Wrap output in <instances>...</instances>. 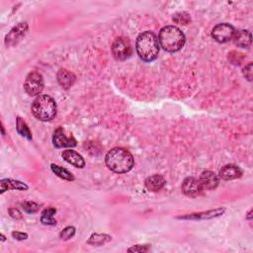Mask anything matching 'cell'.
I'll use <instances>...</instances> for the list:
<instances>
[{
	"mask_svg": "<svg viewBox=\"0 0 253 253\" xmlns=\"http://www.w3.org/2000/svg\"><path fill=\"white\" fill-rule=\"evenodd\" d=\"M150 249L149 244H136L128 249V252H148Z\"/></svg>",
	"mask_w": 253,
	"mask_h": 253,
	"instance_id": "26",
	"label": "cell"
},
{
	"mask_svg": "<svg viewBox=\"0 0 253 253\" xmlns=\"http://www.w3.org/2000/svg\"><path fill=\"white\" fill-rule=\"evenodd\" d=\"M112 54L117 60H126L133 54V48L130 41L127 38L120 37L114 41L111 47Z\"/></svg>",
	"mask_w": 253,
	"mask_h": 253,
	"instance_id": "5",
	"label": "cell"
},
{
	"mask_svg": "<svg viewBox=\"0 0 253 253\" xmlns=\"http://www.w3.org/2000/svg\"><path fill=\"white\" fill-rule=\"evenodd\" d=\"M234 54H235L236 56H233L232 54H228V59H234V58H235V60H232L231 61H232L234 64H240L241 61H242V60L244 59L243 55L240 54V53H237V52H234Z\"/></svg>",
	"mask_w": 253,
	"mask_h": 253,
	"instance_id": "27",
	"label": "cell"
},
{
	"mask_svg": "<svg viewBox=\"0 0 253 253\" xmlns=\"http://www.w3.org/2000/svg\"><path fill=\"white\" fill-rule=\"evenodd\" d=\"M5 240H6V238H5L4 235H2V234H1V241L3 242V241H5Z\"/></svg>",
	"mask_w": 253,
	"mask_h": 253,
	"instance_id": "33",
	"label": "cell"
},
{
	"mask_svg": "<svg viewBox=\"0 0 253 253\" xmlns=\"http://www.w3.org/2000/svg\"><path fill=\"white\" fill-rule=\"evenodd\" d=\"M112 240V237L106 234H93L87 240V244L92 246H102Z\"/></svg>",
	"mask_w": 253,
	"mask_h": 253,
	"instance_id": "19",
	"label": "cell"
},
{
	"mask_svg": "<svg viewBox=\"0 0 253 253\" xmlns=\"http://www.w3.org/2000/svg\"><path fill=\"white\" fill-rule=\"evenodd\" d=\"M28 24L26 22H21L18 25L13 27L11 31L5 37L6 47H13L17 45L23 38H24L28 32Z\"/></svg>",
	"mask_w": 253,
	"mask_h": 253,
	"instance_id": "9",
	"label": "cell"
},
{
	"mask_svg": "<svg viewBox=\"0 0 253 253\" xmlns=\"http://www.w3.org/2000/svg\"><path fill=\"white\" fill-rule=\"evenodd\" d=\"M242 176V170L236 164H227L222 167L219 173V177L224 181H231L238 179Z\"/></svg>",
	"mask_w": 253,
	"mask_h": 253,
	"instance_id": "14",
	"label": "cell"
},
{
	"mask_svg": "<svg viewBox=\"0 0 253 253\" xmlns=\"http://www.w3.org/2000/svg\"><path fill=\"white\" fill-rule=\"evenodd\" d=\"M12 237L14 239L22 241V240H26L28 239L29 236L26 233H21V232H12Z\"/></svg>",
	"mask_w": 253,
	"mask_h": 253,
	"instance_id": "30",
	"label": "cell"
},
{
	"mask_svg": "<svg viewBox=\"0 0 253 253\" xmlns=\"http://www.w3.org/2000/svg\"><path fill=\"white\" fill-rule=\"evenodd\" d=\"M107 167L118 174L130 172L134 165L133 154L123 148H114L108 151L105 157Z\"/></svg>",
	"mask_w": 253,
	"mask_h": 253,
	"instance_id": "1",
	"label": "cell"
},
{
	"mask_svg": "<svg viewBox=\"0 0 253 253\" xmlns=\"http://www.w3.org/2000/svg\"><path fill=\"white\" fill-rule=\"evenodd\" d=\"M31 111L35 118L42 122L53 120L58 112V106L53 97L47 94H40L33 101Z\"/></svg>",
	"mask_w": 253,
	"mask_h": 253,
	"instance_id": "4",
	"label": "cell"
},
{
	"mask_svg": "<svg viewBox=\"0 0 253 253\" xmlns=\"http://www.w3.org/2000/svg\"><path fill=\"white\" fill-rule=\"evenodd\" d=\"M199 180L204 190H215L220 184V177L211 170L202 172Z\"/></svg>",
	"mask_w": 253,
	"mask_h": 253,
	"instance_id": "12",
	"label": "cell"
},
{
	"mask_svg": "<svg viewBox=\"0 0 253 253\" xmlns=\"http://www.w3.org/2000/svg\"><path fill=\"white\" fill-rule=\"evenodd\" d=\"M75 233H76V229L74 226L72 225L66 226L60 233V238L61 240H68L75 236Z\"/></svg>",
	"mask_w": 253,
	"mask_h": 253,
	"instance_id": "24",
	"label": "cell"
},
{
	"mask_svg": "<svg viewBox=\"0 0 253 253\" xmlns=\"http://www.w3.org/2000/svg\"><path fill=\"white\" fill-rule=\"evenodd\" d=\"M225 212L224 208H219L215 210H209L207 212H201V213H194L187 216H181L177 217L179 220H194V221H202V220H210L215 219L223 216Z\"/></svg>",
	"mask_w": 253,
	"mask_h": 253,
	"instance_id": "11",
	"label": "cell"
},
{
	"mask_svg": "<svg viewBox=\"0 0 253 253\" xmlns=\"http://www.w3.org/2000/svg\"><path fill=\"white\" fill-rule=\"evenodd\" d=\"M16 129H17L18 134H19L21 136L26 137V139L29 140V141H32V140H33L32 133H31V131H30L29 127L27 126V124L25 123V121L23 120L21 117H18V118H17V121H16Z\"/></svg>",
	"mask_w": 253,
	"mask_h": 253,
	"instance_id": "20",
	"label": "cell"
},
{
	"mask_svg": "<svg viewBox=\"0 0 253 253\" xmlns=\"http://www.w3.org/2000/svg\"><path fill=\"white\" fill-rule=\"evenodd\" d=\"M8 213H9V216H10L12 219L16 220V221L23 219V215H22L21 212H20L18 209H16V208H10V209L8 210Z\"/></svg>",
	"mask_w": 253,
	"mask_h": 253,
	"instance_id": "29",
	"label": "cell"
},
{
	"mask_svg": "<svg viewBox=\"0 0 253 253\" xmlns=\"http://www.w3.org/2000/svg\"><path fill=\"white\" fill-rule=\"evenodd\" d=\"M158 42L160 48L167 53L179 52L186 43L184 33L175 26H165L159 32Z\"/></svg>",
	"mask_w": 253,
	"mask_h": 253,
	"instance_id": "3",
	"label": "cell"
},
{
	"mask_svg": "<svg viewBox=\"0 0 253 253\" xmlns=\"http://www.w3.org/2000/svg\"><path fill=\"white\" fill-rule=\"evenodd\" d=\"M41 223L45 225H56L57 224V221L53 217H47V216L41 217Z\"/></svg>",
	"mask_w": 253,
	"mask_h": 253,
	"instance_id": "28",
	"label": "cell"
},
{
	"mask_svg": "<svg viewBox=\"0 0 253 253\" xmlns=\"http://www.w3.org/2000/svg\"><path fill=\"white\" fill-rule=\"evenodd\" d=\"M29 186L24 182H21L18 180L6 178L0 181V194H3L5 191L8 190H19V191H27Z\"/></svg>",
	"mask_w": 253,
	"mask_h": 253,
	"instance_id": "13",
	"label": "cell"
},
{
	"mask_svg": "<svg viewBox=\"0 0 253 253\" xmlns=\"http://www.w3.org/2000/svg\"><path fill=\"white\" fill-rule=\"evenodd\" d=\"M21 208L27 214H35L40 210V205L37 204L36 202L26 201L21 204Z\"/></svg>",
	"mask_w": 253,
	"mask_h": 253,
	"instance_id": "23",
	"label": "cell"
},
{
	"mask_svg": "<svg viewBox=\"0 0 253 253\" xmlns=\"http://www.w3.org/2000/svg\"><path fill=\"white\" fill-rule=\"evenodd\" d=\"M235 33L236 30L233 25L228 24V23H221V24H218L214 27L212 31V37L216 42L220 44H225L233 40Z\"/></svg>",
	"mask_w": 253,
	"mask_h": 253,
	"instance_id": "7",
	"label": "cell"
},
{
	"mask_svg": "<svg viewBox=\"0 0 253 253\" xmlns=\"http://www.w3.org/2000/svg\"><path fill=\"white\" fill-rule=\"evenodd\" d=\"M53 144L57 149L63 148H74L77 146V142L74 136L71 134H66V132L61 128H58L53 135Z\"/></svg>",
	"mask_w": 253,
	"mask_h": 253,
	"instance_id": "8",
	"label": "cell"
},
{
	"mask_svg": "<svg viewBox=\"0 0 253 253\" xmlns=\"http://www.w3.org/2000/svg\"><path fill=\"white\" fill-rule=\"evenodd\" d=\"M57 214V209L55 208H48L43 211L42 216H47V217H54Z\"/></svg>",
	"mask_w": 253,
	"mask_h": 253,
	"instance_id": "31",
	"label": "cell"
},
{
	"mask_svg": "<svg viewBox=\"0 0 253 253\" xmlns=\"http://www.w3.org/2000/svg\"><path fill=\"white\" fill-rule=\"evenodd\" d=\"M233 41L238 48L248 49L251 45V42H252L251 33L247 30H238L235 33L233 37Z\"/></svg>",
	"mask_w": 253,
	"mask_h": 253,
	"instance_id": "18",
	"label": "cell"
},
{
	"mask_svg": "<svg viewBox=\"0 0 253 253\" xmlns=\"http://www.w3.org/2000/svg\"><path fill=\"white\" fill-rule=\"evenodd\" d=\"M57 78L59 84L63 89H70L71 87L74 86L76 80V76L74 75V74L65 70V68H60V70L58 72Z\"/></svg>",
	"mask_w": 253,
	"mask_h": 253,
	"instance_id": "16",
	"label": "cell"
},
{
	"mask_svg": "<svg viewBox=\"0 0 253 253\" xmlns=\"http://www.w3.org/2000/svg\"><path fill=\"white\" fill-rule=\"evenodd\" d=\"M61 156L66 163H68L76 168H83L85 166L84 158L75 150H73V149L63 150L61 153Z\"/></svg>",
	"mask_w": 253,
	"mask_h": 253,
	"instance_id": "15",
	"label": "cell"
},
{
	"mask_svg": "<svg viewBox=\"0 0 253 253\" xmlns=\"http://www.w3.org/2000/svg\"><path fill=\"white\" fill-rule=\"evenodd\" d=\"M181 190L184 195L191 198H196L202 194L204 189L199 179L195 177H187L182 183Z\"/></svg>",
	"mask_w": 253,
	"mask_h": 253,
	"instance_id": "10",
	"label": "cell"
},
{
	"mask_svg": "<svg viewBox=\"0 0 253 253\" xmlns=\"http://www.w3.org/2000/svg\"><path fill=\"white\" fill-rule=\"evenodd\" d=\"M135 51L140 59L146 62L155 60L160 51L158 38L150 31L141 33L136 38Z\"/></svg>",
	"mask_w": 253,
	"mask_h": 253,
	"instance_id": "2",
	"label": "cell"
},
{
	"mask_svg": "<svg viewBox=\"0 0 253 253\" xmlns=\"http://www.w3.org/2000/svg\"><path fill=\"white\" fill-rule=\"evenodd\" d=\"M243 76L248 80V81H252L253 78V63L252 62H248V64H246L243 67Z\"/></svg>",
	"mask_w": 253,
	"mask_h": 253,
	"instance_id": "25",
	"label": "cell"
},
{
	"mask_svg": "<svg viewBox=\"0 0 253 253\" xmlns=\"http://www.w3.org/2000/svg\"><path fill=\"white\" fill-rule=\"evenodd\" d=\"M251 216H252V210H250L248 213H247V216H246V219L248 220V221H251L252 219H251Z\"/></svg>",
	"mask_w": 253,
	"mask_h": 253,
	"instance_id": "32",
	"label": "cell"
},
{
	"mask_svg": "<svg viewBox=\"0 0 253 253\" xmlns=\"http://www.w3.org/2000/svg\"><path fill=\"white\" fill-rule=\"evenodd\" d=\"M51 169L57 176H59L60 178L63 179V180H66V181H74V176L70 171H68L65 168H63V167H61V166H60V165L52 164Z\"/></svg>",
	"mask_w": 253,
	"mask_h": 253,
	"instance_id": "21",
	"label": "cell"
},
{
	"mask_svg": "<svg viewBox=\"0 0 253 253\" xmlns=\"http://www.w3.org/2000/svg\"><path fill=\"white\" fill-rule=\"evenodd\" d=\"M172 21L174 23H176V24L178 25H188L190 24L191 22V16L189 13L187 12H178V13H175L172 17Z\"/></svg>",
	"mask_w": 253,
	"mask_h": 253,
	"instance_id": "22",
	"label": "cell"
},
{
	"mask_svg": "<svg viewBox=\"0 0 253 253\" xmlns=\"http://www.w3.org/2000/svg\"><path fill=\"white\" fill-rule=\"evenodd\" d=\"M44 77L37 72L30 73L24 82V89L29 96H39L44 90Z\"/></svg>",
	"mask_w": 253,
	"mask_h": 253,
	"instance_id": "6",
	"label": "cell"
},
{
	"mask_svg": "<svg viewBox=\"0 0 253 253\" xmlns=\"http://www.w3.org/2000/svg\"><path fill=\"white\" fill-rule=\"evenodd\" d=\"M146 187L149 191L151 192H158L162 190L166 184L165 178L160 175V174H154L152 176H149L146 179Z\"/></svg>",
	"mask_w": 253,
	"mask_h": 253,
	"instance_id": "17",
	"label": "cell"
}]
</instances>
